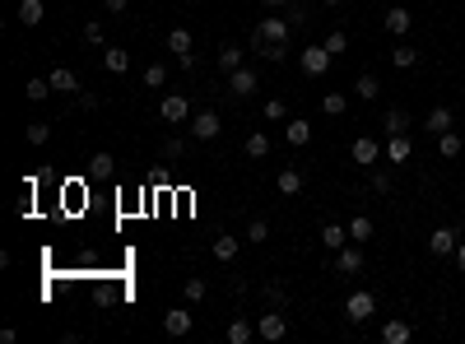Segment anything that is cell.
<instances>
[{"mask_svg": "<svg viewBox=\"0 0 465 344\" xmlns=\"http://www.w3.org/2000/svg\"><path fill=\"white\" fill-rule=\"evenodd\" d=\"M266 298L275 302V307H284V289H279V284H270V289H266Z\"/></svg>", "mask_w": 465, "mask_h": 344, "instance_id": "bcb514c9", "label": "cell"}, {"mask_svg": "<svg viewBox=\"0 0 465 344\" xmlns=\"http://www.w3.org/2000/svg\"><path fill=\"white\" fill-rule=\"evenodd\" d=\"M456 131H461V135H465V117H461V121H456Z\"/></svg>", "mask_w": 465, "mask_h": 344, "instance_id": "f907efd6", "label": "cell"}, {"mask_svg": "<svg viewBox=\"0 0 465 344\" xmlns=\"http://www.w3.org/2000/svg\"><path fill=\"white\" fill-rule=\"evenodd\" d=\"M102 66H107L112 75H126V70H131V56H126L122 47H107V52H102Z\"/></svg>", "mask_w": 465, "mask_h": 344, "instance_id": "603a6c76", "label": "cell"}, {"mask_svg": "<svg viewBox=\"0 0 465 344\" xmlns=\"http://www.w3.org/2000/svg\"><path fill=\"white\" fill-rule=\"evenodd\" d=\"M256 335H261V340H270V344L284 340V335H288V316H284V312H266V316L256 321Z\"/></svg>", "mask_w": 465, "mask_h": 344, "instance_id": "8992f818", "label": "cell"}, {"mask_svg": "<svg viewBox=\"0 0 465 344\" xmlns=\"http://www.w3.org/2000/svg\"><path fill=\"white\" fill-rule=\"evenodd\" d=\"M47 79H52V89H56V93H79V79H75V70H66V66H56Z\"/></svg>", "mask_w": 465, "mask_h": 344, "instance_id": "ac0fdd59", "label": "cell"}, {"mask_svg": "<svg viewBox=\"0 0 465 344\" xmlns=\"http://www.w3.org/2000/svg\"><path fill=\"white\" fill-rule=\"evenodd\" d=\"M349 154H354V163H377V158H387V149H382V145H377V140H372V135H358V140H354V145H349Z\"/></svg>", "mask_w": 465, "mask_h": 344, "instance_id": "9c48e42d", "label": "cell"}, {"mask_svg": "<svg viewBox=\"0 0 465 344\" xmlns=\"http://www.w3.org/2000/svg\"><path fill=\"white\" fill-rule=\"evenodd\" d=\"M158 117H163V121H172V126H187V121H191V102L182 98V93H167V98L158 102Z\"/></svg>", "mask_w": 465, "mask_h": 344, "instance_id": "277c9868", "label": "cell"}, {"mask_svg": "<svg viewBox=\"0 0 465 344\" xmlns=\"http://www.w3.org/2000/svg\"><path fill=\"white\" fill-rule=\"evenodd\" d=\"M167 52L187 56L191 52V28H172V33H167Z\"/></svg>", "mask_w": 465, "mask_h": 344, "instance_id": "4dcf8cb0", "label": "cell"}, {"mask_svg": "<svg viewBox=\"0 0 465 344\" xmlns=\"http://www.w3.org/2000/svg\"><path fill=\"white\" fill-rule=\"evenodd\" d=\"M247 237H252V242H266V237H270V223L266 219H252V223H247Z\"/></svg>", "mask_w": 465, "mask_h": 344, "instance_id": "f35d334b", "label": "cell"}, {"mask_svg": "<svg viewBox=\"0 0 465 344\" xmlns=\"http://www.w3.org/2000/svg\"><path fill=\"white\" fill-rule=\"evenodd\" d=\"M322 242H326V251H340V247L349 242V223H344V228H340V223H326V228H322Z\"/></svg>", "mask_w": 465, "mask_h": 344, "instance_id": "44dd1931", "label": "cell"}, {"mask_svg": "<svg viewBox=\"0 0 465 344\" xmlns=\"http://www.w3.org/2000/svg\"><path fill=\"white\" fill-rule=\"evenodd\" d=\"M307 140H312V126H307V121H288V145L302 149Z\"/></svg>", "mask_w": 465, "mask_h": 344, "instance_id": "836d02e7", "label": "cell"}, {"mask_svg": "<svg viewBox=\"0 0 465 344\" xmlns=\"http://www.w3.org/2000/svg\"><path fill=\"white\" fill-rule=\"evenodd\" d=\"M237 251H242V242H237V237H228V233H219V237H214V261L232 266V261H237Z\"/></svg>", "mask_w": 465, "mask_h": 344, "instance_id": "5bb4252c", "label": "cell"}, {"mask_svg": "<svg viewBox=\"0 0 465 344\" xmlns=\"http://www.w3.org/2000/svg\"><path fill=\"white\" fill-rule=\"evenodd\" d=\"M288 28H293L288 19H279V14H266V19L252 28V47H279V42L288 47Z\"/></svg>", "mask_w": 465, "mask_h": 344, "instance_id": "6da1fadb", "label": "cell"}, {"mask_svg": "<svg viewBox=\"0 0 465 344\" xmlns=\"http://www.w3.org/2000/svg\"><path fill=\"white\" fill-rule=\"evenodd\" d=\"M284 117H288L284 98H266V121H284Z\"/></svg>", "mask_w": 465, "mask_h": 344, "instance_id": "74e56055", "label": "cell"}, {"mask_svg": "<svg viewBox=\"0 0 465 344\" xmlns=\"http://www.w3.org/2000/svg\"><path fill=\"white\" fill-rule=\"evenodd\" d=\"M423 126H428V131H432V140H437L442 131H452V126H456V117H452V107H432Z\"/></svg>", "mask_w": 465, "mask_h": 344, "instance_id": "e0dca14e", "label": "cell"}, {"mask_svg": "<svg viewBox=\"0 0 465 344\" xmlns=\"http://www.w3.org/2000/svg\"><path fill=\"white\" fill-rule=\"evenodd\" d=\"M84 42H102V23H98V19L84 23Z\"/></svg>", "mask_w": 465, "mask_h": 344, "instance_id": "b9f144b4", "label": "cell"}, {"mask_svg": "<svg viewBox=\"0 0 465 344\" xmlns=\"http://www.w3.org/2000/svg\"><path fill=\"white\" fill-rule=\"evenodd\" d=\"M410 112H405V107H387V112H382V131H387V135H405V131H410Z\"/></svg>", "mask_w": 465, "mask_h": 344, "instance_id": "8fae6325", "label": "cell"}, {"mask_svg": "<svg viewBox=\"0 0 465 344\" xmlns=\"http://www.w3.org/2000/svg\"><path fill=\"white\" fill-rule=\"evenodd\" d=\"M228 344H252V321H247V316L228 321Z\"/></svg>", "mask_w": 465, "mask_h": 344, "instance_id": "4316f807", "label": "cell"}, {"mask_svg": "<svg viewBox=\"0 0 465 344\" xmlns=\"http://www.w3.org/2000/svg\"><path fill=\"white\" fill-rule=\"evenodd\" d=\"M354 93H358L363 102H372L377 93H382V84H377V75H358V79H354Z\"/></svg>", "mask_w": 465, "mask_h": 344, "instance_id": "484cf974", "label": "cell"}, {"mask_svg": "<svg viewBox=\"0 0 465 344\" xmlns=\"http://www.w3.org/2000/svg\"><path fill=\"white\" fill-rule=\"evenodd\" d=\"M344 47H349V37H344V33H331V37H326V52H331V56H340Z\"/></svg>", "mask_w": 465, "mask_h": 344, "instance_id": "60d3db41", "label": "cell"}, {"mask_svg": "<svg viewBox=\"0 0 465 344\" xmlns=\"http://www.w3.org/2000/svg\"><path fill=\"white\" fill-rule=\"evenodd\" d=\"M367 237H372V219H367V214L349 219V242H367Z\"/></svg>", "mask_w": 465, "mask_h": 344, "instance_id": "f546056e", "label": "cell"}, {"mask_svg": "<svg viewBox=\"0 0 465 344\" xmlns=\"http://www.w3.org/2000/svg\"><path fill=\"white\" fill-rule=\"evenodd\" d=\"M107 14H126V0H107Z\"/></svg>", "mask_w": 465, "mask_h": 344, "instance_id": "c3c4849f", "label": "cell"}, {"mask_svg": "<svg viewBox=\"0 0 465 344\" xmlns=\"http://www.w3.org/2000/svg\"><path fill=\"white\" fill-rule=\"evenodd\" d=\"M261 5H270V10H279V5H288V0H261Z\"/></svg>", "mask_w": 465, "mask_h": 344, "instance_id": "681fc988", "label": "cell"}, {"mask_svg": "<svg viewBox=\"0 0 465 344\" xmlns=\"http://www.w3.org/2000/svg\"><path fill=\"white\" fill-rule=\"evenodd\" d=\"M167 84V66H149L144 70V89H163Z\"/></svg>", "mask_w": 465, "mask_h": 344, "instance_id": "e575fe53", "label": "cell"}, {"mask_svg": "<svg viewBox=\"0 0 465 344\" xmlns=\"http://www.w3.org/2000/svg\"><path fill=\"white\" fill-rule=\"evenodd\" d=\"M214 61H219V70H228V75H232V70L242 66V47H237V42H223Z\"/></svg>", "mask_w": 465, "mask_h": 344, "instance_id": "7402d4cb", "label": "cell"}, {"mask_svg": "<svg viewBox=\"0 0 465 344\" xmlns=\"http://www.w3.org/2000/svg\"><path fill=\"white\" fill-rule=\"evenodd\" d=\"M52 93V79H28V102H42Z\"/></svg>", "mask_w": 465, "mask_h": 344, "instance_id": "d590c367", "label": "cell"}, {"mask_svg": "<svg viewBox=\"0 0 465 344\" xmlns=\"http://www.w3.org/2000/svg\"><path fill=\"white\" fill-rule=\"evenodd\" d=\"M247 154H252V158H266L270 154V135L266 131H252V135H247Z\"/></svg>", "mask_w": 465, "mask_h": 344, "instance_id": "f1b7e54d", "label": "cell"}, {"mask_svg": "<svg viewBox=\"0 0 465 344\" xmlns=\"http://www.w3.org/2000/svg\"><path fill=\"white\" fill-rule=\"evenodd\" d=\"M89 172H93V177H112V172H117V158H112V154H93Z\"/></svg>", "mask_w": 465, "mask_h": 344, "instance_id": "1f68e13d", "label": "cell"}, {"mask_svg": "<svg viewBox=\"0 0 465 344\" xmlns=\"http://www.w3.org/2000/svg\"><path fill=\"white\" fill-rule=\"evenodd\" d=\"M331 61L335 56L326 52V42H317V47H302V56H298V66H302V75H326V70H331Z\"/></svg>", "mask_w": 465, "mask_h": 344, "instance_id": "7a4b0ae2", "label": "cell"}, {"mask_svg": "<svg viewBox=\"0 0 465 344\" xmlns=\"http://www.w3.org/2000/svg\"><path fill=\"white\" fill-rule=\"evenodd\" d=\"M326 5H344V0H326Z\"/></svg>", "mask_w": 465, "mask_h": 344, "instance_id": "816d5d0a", "label": "cell"}, {"mask_svg": "<svg viewBox=\"0 0 465 344\" xmlns=\"http://www.w3.org/2000/svg\"><path fill=\"white\" fill-rule=\"evenodd\" d=\"M47 135H52L47 121H28V145H47Z\"/></svg>", "mask_w": 465, "mask_h": 344, "instance_id": "8d00e7d4", "label": "cell"}, {"mask_svg": "<svg viewBox=\"0 0 465 344\" xmlns=\"http://www.w3.org/2000/svg\"><path fill=\"white\" fill-rule=\"evenodd\" d=\"M19 19L28 23V28H37V23L47 19V14H42V0H19Z\"/></svg>", "mask_w": 465, "mask_h": 344, "instance_id": "cb8c5ba5", "label": "cell"}, {"mask_svg": "<svg viewBox=\"0 0 465 344\" xmlns=\"http://www.w3.org/2000/svg\"><path fill=\"white\" fill-rule=\"evenodd\" d=\"M456 270H461V275H465V237H461V242H456Z\"/></svg>", "mask_w": 465, "mask_h": 344, "instance_id": "7dc6e473", "label": "cell"}, {"mask_svg": "<svg viewBox=\"0 0 465 344\" xmlns=\"http://www.w3.org/2000/svg\"><path fill=\"white\" fill-rule=\"evenodd\" d=\"M158 154H163V158H167V163H177V158H182V154H187V140H182V135H167L163 145H158Z\"/></svg>", "mask_w": 465, "mask_h": 344, "instance_id": "83f0119b", "label": "cell"}, {"mask_svg": "<svg viewBox=\"0 0 465 344\" xmlns=\"http://www.w3.org/2000/svg\"><path fill=\"white\" fill-rule=\"evenodd\" d=\"M284 52H288L284 42H279V47H261V56H266V61H275V66H279V61H284Z\"/></svg>", "mask_w": 465, "mask_h": 344, "instance_id": "ee69618b", "label": "cell"}, {"mask_svg": "<svg viewBox=\"0 0 465 344\" xmlns=\"http://www.w3.org/2000/svg\"><path fill=\"white\" fill-rule=\"evenodd\" d=\"M98 102H102L98 93H79V107H84V112H98Z\"/></svg>", "mask_w": 465, "mask_h": 344, "instance_id": "f6af8a7d", "label": "cell"}, {"mask_svg": "<svg viewBox=\"0 0 465 344\" xmlns=\"http://www.w3.org/2000/svg\"><path fill=\"white\" fill-rule=\"evenodd\" d=\"M256 89H261V79H256V70L237 66V70L228 75V93H232V98H247V93H256Z\"/></svg>", "mask_w": 465, "mask_h": 344, "instance_id": "ba28073f", "label": "cell"}, {"mask_svg": "<svg viewBox=\"0 0 465 344\" xmlns=\"http://www.w3.org/2000/svg\"><path fill=\"white\" fill-rule=\"evenodd\" d=\"M372 312H377V298H372V293H367V289L349 293V302H344V316H349V321H367Z\"/></svg>", "mask_w": 465, "mask_h": 344, "instance_id": "5b68a950", "label": "cell"}, {"mask_svg": "<svg viewBox=\"0 0 465 344\" xmlns=\"http://www.w3.org/2000/svg\"><path fill=\"white\" fill-rule=\"evenodd\" d=\"M187 126H191V140H219V131H223L219 112H196Z\"/></svg>", "mask_w": 465, "mask_h": 344, "instance_id": "3957f363", "label": "cell"}, {"mask_svg": "<svg viewBox=\"0 0 465 344\" xmlns=\"http://www.w3.org/2000/svg\"><path fill=\"white\" fill-rule=\"evenodd\" d=\"M414 61H419V52H414L410 42H396V52H391V66H396V70H410Z\"/></svg>", "mask_w": 465, "mask_h": 344, "instance_id": "d4e9b609", "label": "cell"}, {"mask_svg": "<svg viewBox=\"0 0 465 344\" xmlns=\"http://www.w3.org/2000/svg\"><path fill=\"white\" fill-rule=\"evenodd\" d=\"M461 149H465V135L461 131H442V135H437V154H442V158H456Z\"/></svg>", "mask_w": 465, "mask_h": 344, "instance_id": "d6986e66", "label": "cell"}, {"mask_svg": "<svg viewBox=\"0 0 465 344\" xmlns=\"http://www.w3.org/2000/svg\"><path fill=\"white\" fill-rule=\"evenodd\" d=\"M410 154H414V145H410V131H405V135H387V163H405Z\"/></svg>", "mask_w": 465, "mask_h": 344, "instance_id": "7c38bea8", "label": "cell"}, {"mask_svg": "<svg viewBox=\"0 0 465 344\" xmlns=\"http://www.w3.org/2000/svg\"><path fill=\"white\" fill-rule=\"evenodd\" d=\"M410 23H414V14L405 10V5H396V10L387 14V33L391 37H405V33H410Z\"/></svg>", "mask_w": 465, "mask_h": 344, "instance_id": "9a60e30c", "label": "cell"}, {"mask_svg": "<svg viewBox=\"0 0 465 344\" xmlns=\"http://www.w3.org/2000/svg\"><path fill=\"white\" fill-rule=\"evenodd\" d=\"M275 186H279V196H302V172L298 167H284L275 177Z\"/></svg>", "mask_w": 465, "mask_h": 344, "instance_id": "2e32d148", "label": "cell"}, {"mask_svg": "<svg viewBox=\"0 0 465 344\" xmlns=\"http://www.w3.org/2000/svg\"><path fill=\"white\" fill-rule=\"evenodd\" d=\"M456 242H461L456 228H432V233H428V251L432 256H456Z\"/></svg>", "mask_w": 465, "mask_h": 344, "instance_id": "30bf717a", "label": "cell"}, {"mask_svg": "<svg viewBox=\"0 0 465 344\" xmlns=\"http://www.w3.org/2000/svg\"><path fill=\"white\" fill-rule=\"evenodd\" d=\"M335 270H340V275H358V270H363V242H344L340 251H335Z\"/></svg>", "mask_w": 465, "mask_h": 344, "instance_id": "52a82bcc", "label": "cell"}, {"mask_svg": "<svg viewBox=\"0 0 465 344\" xmlns=\"http://www.w3.org/2000/svg\"><path fill=\"white\" fill-rule=\"evenodd\" d=\"M372 191H377V196H387V191H391V172H372Z\"/></svg>", "mask_w": 465, "mask_h": 344, "instance_id": "7bdbcfd3", "label": "cell"}, {"mask_svg": "<svg viewBox=\"0 0 465 344\" xmlns=\"http://www.w3.org/2000/svg\"><path fill=\"white\" fill-rule=\"evenodd\" d=\"M200 298H205V279L191 275V279H187V302H200Z\"/></svg>", "mask_w": 465, "mask_h": 344, "instance_id": "ab89813d", "label": "cell"}, {"mask_svg": "<svg viewBox=\"0 0 465 344\" xmlns=\"http://www.w3.org/2000/svg\"><path fill=\"white\" fill-rule=\"evenodd\" d=\"M191 326H196V316H191V312H182V307H172L163 316V331L167 335H191Z\"/></svg>", "mask_w": 465, "mask_h": 344, "instance_id": "4fadbf2b", "label": "cell"}, {"mask_svg": "<svg viewBox=\"0 0 465 344\" xmlns=\"http://www.w3.org/2000/svg\"><path fill=\"white\" fill-rule=\"evenodd\" d=\"M344 107H349L344 93H322V112H326V117H344Z\"/></svg>", "mask_w": 465, "mask_h": 344, "instance_id": "d6a6232c", "label": "cell"}, {"mask_svg": "<svg viewBox=\"0 0 465 344\" xmlns=\"http://www.w3.org/2000/svg\"><path fill=\"white\" fill-rule=\"evenodd\" d=\"M410 321H400V316H396V321H387V326H382V340H387V344H410Z\"/></svg>", "mask_w": 465, "mask_h": 344, "instance_id": "ffe728a7", "label": "cell"}]
</instances>
